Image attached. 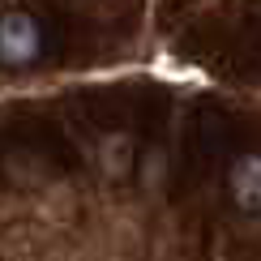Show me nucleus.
Masks as SVG:
<instances>
[{
  "label": "nucleus",
  "mask_w": 261,
  "mask_h": 261,
  "mask_svg": "<svg viewBox=\"0 0 261 261\" xmlns=\"http://www.w3.org/2000/svg\"><path fill=\"white\" fill-rule=\"evenodd\" d=\"M39 47H43L39 21L21 13V9H9L0 17V64L5 69H26V64L39 60Z\"/></svg>",
  "instance_id": "f257e3e1"
},
{
  "label": "nucleus",
  "mask_w": 261,
  "mask_h": 261,
  "mask_svg": "<svg viewBox=\"0 0 261 261\" xmlns=\"http://www.w3.org/2000/svg\"><path fill=\"white\" fill-rule=\"evenodd\" d=\"M231 193H236V201L244 210H257V197H261V163H257V154H244L231 167Z\"/></svg>",
  "instance_id": "f03ea898"
}]
</instances>
